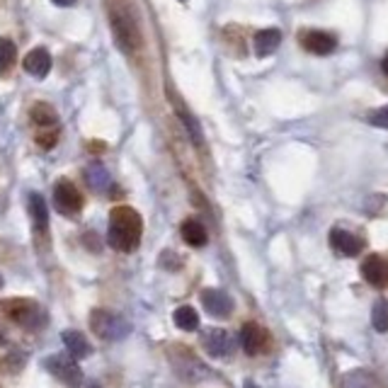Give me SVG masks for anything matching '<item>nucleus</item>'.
Returning <instances> with one entry per match:
<instances>
[{
	"instance_id": "f257e3e1",
	"label": "nucleus",
	"mask_w": 388,
	"mask_h": 388,
	"mask_svg": "<svg viewBox=\"0 0 388 388\" xmlns=\"http://www.w3.org/2000/svg\"><path fill=\"white\" fill-rule=\"evenodd\" d=\"M141 233H144V221H141L139 211L131 206H114L109 214V228H107V240L114 250L122 253H131L139 248Z\"/></svg>"
},
{
	"instance_id": "f03ea898",
	"label": "nucleus",
	"mask_w": 388,
	"mask_h": 388,
	"mask_svg": "<svg viewBox=\"0 0 388 388\" xmlns=\"http://www.w3.org/2000/svg\"><path fill=\"white\" fill-rule=\"evenodd\" d=\"M109 27H112V37L117 42L119 51L127 54V56H134L141 49V44H144V37H141L134 13L124 3L109 5Z\"/></svg>"
},
{
	"instance_id": "7ed1b4c3",
	"label": "nucleus",
	"mask_w": 388,
	"mask_h": 388,
	"mask_svg": "<svg viewBox=\"0 0 388 388\" xmlns=\"http://www.w3.org/2000/svg\"><path fill=\"white\" fill-rule=\"evenodd\" d=\"M90 327L100 340L107 342H117L124 340V337L131 332V325L127 323V318H122L119 313L107 308H95L90 313Z\"/></svg>"
},
{
	"instance_id": "20e7f679",
	"label": "nucleus",
	"mask_w": 388,
	"mask_h": 388,
	"mask_svg": "<svg viewBox=\"0 0 388 388\" xmlns=\"http://www.w3.org/2000/svg\"><path fill=\"white\" fill-rule=\"evenodd\" d=\"M44 367L54 379H58L63 386L68 388H78L83 384V371L78 367V359L70 357V354H51V357L44 359Z\"/></svg>"
},
{
	"instance_id": "39448f33",
	"label": "nucleus",
	"mask_w": 388,
	"mask_h": 388,
	"mask_svg": "<svg viewBox=\"0 0 388 388\" xmlns=\"http://www.w3.org/2000/svg\"><path fill=\"white\" fill-rule=\"evenodd\" d=\"M54 204H56V209L61 211V214L73 216L83 209V194L78 192V187H75L73 182L58 180L56 187H54Z\"/></svg>"
},
{
	"instance_id": "423d86ee",
	"label": "nucleus",
	"mask_w": 388,
	"mask_h": 388,
	"mask_svg": "<svg viewBox=\"0 0 388 388\" xmlns=\"http://www.w3.org/2000/svg\"><path fill=\"white\" fill-rule=\"evenodd\" d=\"M3 313L8 315L10 320H15L18 325L30 327L39 318V306L35 301H27V299H10V301L3 303Z\"/></svg>"
},
{
	"instance_id": "0eeeda50",
	"label": "nucleus",
	"mask_w": 388,
	"mask_h": 388,
	"mask_svg": "<svg viewBox=\"0 0 388 388\" xmlns=\"http://www.w3.org/2000/svg\"><path fill=\"white\" fill-rule=\"evenodd\" d=\"M201 303H204L206 313L214 315V318H228L233 313V299L221 289H204Z\"/></svg>"
},
{
	"instance_id": "6e6552de",
	"label": "nucleus",
	"mask_w": 388,
	"mask_h": 388,
	"mask_svg": "<svg viewBox=\"0 0 388 388\" xmlns=\"http://www.w3.org/2000/svg\"><path fill=\"white\" fill-rule=\"evenodd\" d=\"M301 44L306 51L315 54V56H327V54L335 51L337 39L330 32H320V30H308L301 35Z\"/></svg>"
},
{
	"instance_id": "1a4fd4ad",
	"label": "nucleus",
	"mask_w": 388,
	"mask_h": 388,
	"mask_svg": "<svg viewBox=\"0 0 388 388\" xmlns=\"http://www.w3.org/2000/svg\"><path fill=\"white\" fill-rule=\"evenodd\" d=\"M330 245L340 255H345V258H354V255L362 253L364 240L357 238L354 233H349V231H342V228H332L330 231Z\"/></svg>"
},
{
	"instance_id": "9d476101",
	"label": "nucleus",
	"mask_w": 388,
	"mask_h": 388,
	"mask_svg": "<svg viewBox=\"0 0 388 388\" xmlns=\"http://www.w3.org/2000/svg\"><path fill=\"white\" fill-rule=\"evenodd\" d=\"M204 347L211 357H226L233 352V337L223 327H211L204 332Z\"/></svg>"
},
{
	"instance_id": "9b49d317",
	"label": "nucleus",
	"mask_w": 388,
	"mask_h": 388,
	"mask_svg": "<svg viewBox=\"0 0 388 388\" xmlns=\"http://www.w3.org/2000/svg\"><path fill=\"white\" fill-rule=\"evenodd\" d=\"M362 277L374 287H386L388 284V262L379 255H369L362 262Z\"/></svg>"
},
{
	"instance_id": "f8f14e48",
	"label": "nucleus",
	"mask_w": 388,
	"mask_h": 388,
	"mask_svg": "<svg viewBox=\"0 0 388 388\" xmlns=\"http://www.w3.org/2000/svg\"><path fill=\"white\" fill-rule=\"evenodd\" d=\"M51 54L46 51V49H42V46H37V49H32L30 54L25 56V61H22V65H25V70L30 75H35V78H44V75L51 70Z\"/></svg>"
},
{
	"instance_id": "ddd939ff",
	"label": "nucleus",
	"mask_w": 388,
	"mask_h": 388,
	"mask_svg": "<svg viewBox=\"0 0 388 388\" xmlns=\"http://www.w3.org/2000/svg\"><path fill=\"white\" fill-rule=\"evenodd\" d=\"M265 332H262V327H258V323H245L240 327V345H243L245 352L250 354V357H255V354H260L262 349H265Z\"/></svg>"
},
{
	"instance_id": "4468645a",
	"label": "nucleus",
	"mask_w": 388,
	"mask_h": 388,
	"mask_svg": "<svg viewBox=\"0 0 388 388\" xmlns=\"http://www.w3.org/2000/svg\"><path fill=\"white\" fill-rule=\"evenodd\" d=\"M280 44H282V32L275 30V27H267V30H260L258 35H255V54H258L260 58H267L280 49Z\"/></svg>"
},
{
	"instance_id": "2eb2a0df",
	"label": "nucleus",
	"mask_w": 388,
	"mask_h": 388,
	"mask_svg": "<svg viewBox=\"0 0 388 388\" xmlns=\"http://www.w3.org/2000/svg\"><path fill=\"white\" fill-rule=\"evenodd\" d=\"M61 340H63L65 349H68V354H70V357H75V359H83V357H87V354L92 352L87 337L83 335V332H78V330H65L61 335Z\"/></svg>"
},
{
	"instance_id": "dca6fc26",
	"label": "nucleus",
	"mask_w": 388,
	"mask_h": 388,
	"mask_svg": "<svg viewBox=\"0 0 388 388\" xmlns=\"http://www.w3.org/2000/svg\"><path fill=\"white\" fill-rule=\"evenodd\" d=\"M180 233H182L184 243L192 245V248H201V245H206V240H209L204 223L196 221V218H187V221L182 223V228H180Z\"/></svg>"
},
{
	"instance_id": "f3484780",
	"label": "nucleus",
	"mask_w": 388,
	"mask_h": 388,
	"mask_svg": "<svg viewBox=\"0 0 388 388\" xmlns=\"http://www.w3.org/2000/svg\"><path fill=\"white\" fill-rule=\"evenodd\" d=\"M173 107H175V112H177V117L182 119L184 127H187L189 136H192V144L194 146H201V129H199V124H196V119L187 112V109H184V105H182V100H180V97H173Z\"/></svg>"
},
{
	"instance_id": "a211bd4d",
	"label": "nucleus",
	"mask_w": 388,
	"mask_h": 388,
	"mask_svg": "<svg viewBox=\"0 0 388 388\" xmlns=\"http://www.w3.org/2000/svg\"><path fill=\"white\" fill-rule=\"evenodd\" d=\"M30 119L37 124V127H42V129H51L54 124L58 122L54 107H49L46 102H37V105L30 109Z\"/></svg>"
},
{
	"instance_id": "6ab92c4d",
	"label": "nucleus",
	"mask_w": 388,
	"mask_h": 388,
	"mask_svg": "<svg viewBox=\"0 0 388 388\" xmlns=\"http://www.w3.org/2000/svg\"><path fill=\"white\" fill-rule=\"evenodd\" d=\"M30 214H32V221H35V228L37 231H46L49 228V211H46V204L39 194H30Z\"/></svg>"
},
{
	"instance_id": "aec40b11",
	"label": "nucleus",
	"mask_w": 388,
	"mask_h": 388,
	"mask_svg": "<svg viewBox=\"0 0 388 388\" xmlns=\"http://www.w3.org/2000/svg\"><path fill=\"white\" fill-rule=\"evenodd\" d=\"M173 320L180 330H187V332L199 327V313H196L192 306H180V308L173 313Z\"/></svg>"
},
{
	"instance_id": "412c9836",
	"label": "nucleus",
	"mask_w": 388,
	"mask_h": 388,
	"mask_svg": "<svg viewBox=\"0 0 388 388\" xmlns=\"http://www.w3.org/2000/svg\"><path fill=\"white\" fill-rule=\"evenodd\" d=\"M18 63V46L10 39H0V75H8Z\"/></svg>"
},
{
	"instance_id": "4be33fe9",
	"label": "nucleus",
	"mask_w": 388,
	"mask_h": 388,
	"mask_svg": "<svg viewBox=\"0 0 388 388\" xmlns=\"http://www.w3.org/2000/svg\"><path fill=\"white\" fill-rule=\"evenodd\" d=\"M371 325L374 330L386 332L388 330V301L386 299H376L371 306Z\"/></svg>"
},
{
	"instance_id": "5701e85b",
	"label": "nucleus",
	"mask_w": 388,
	"mask_h": 388,
	"mask_svg": "<svg viewBox=\"0 0 388 388\" xmlns=\"http://www.w3.org/2000/svg\"><path fill=\"white\" fill-rule=\"evenodd\" d=\"M345 388H376V379L369 371H349L345 376Z\"/></svg>"
},
{
	"instance_id": "b1692460",
	"label": "nucleus",
	"mask_w": 388,
	"mask_h": 388,
	"mask_svg": "<svg viewBox=\"0 0 388 388\" xmlns=\"http://www.w3.org/2000/svg\"><path fill=\"white\" fill-rule=\"evenodd\" d=\"M369 124L371 127H379V129H388V105L374 109V112L369 114Z\"/></svg>"
},
{
	"instance_id": "393cba45",
	"label": "nucleus",
	"mask_w": 388,
	"mask_h": 388,
	"mask_svg": "<svg viewBox=\"0 0 388 388\" xmlns=\"http://www.w3.org/2000/svg\"><path fill=\"white\" fill-rule=\"evenodd\" d=\"M56 139H58V134L56 131H46V134H37V144L42 146V149H51L54 144H56Z\"/></svg>"
},
{
	"instance_id": "a878e982",
	"label": "nucleus",
	"mask_w": 388,
	"mask_h": 388,
	"mask_svg": "<svg viewBox=\"0 0 388 388\" xmlns=\"http://www.w3.org/2000/svg\"><path fill=\"white\" fill-rule=\"evenodd\" d=\"M54 5H61V8H70V5H75V0H51Z\"/></svg>"
},
{
	"instance_id": "bb28decb",
	"label": "nucleus",
	"mask_w": 388,
	"mask_h": 388,
	"mask_svg": "<svg viewBox=\"0 0 388 388\" xmlns=\"http://www.w3.org/2000/svg\"><path fill=\"white\" fill-rule=\"evenodd\" d=\"M381 68H384V73L388 75V54L384 56V61H381Z\"/></svg>"
},
{
	"instance_id": "cd10ccee",
	"label": "nucleus",
	"mask_w": 388,
	"mask_h": 388,
	"mask_svg": "<svg viewBox=\"0 0 388 388\" xmlns=\"http://www.w3.org/2000/svg\"><path fill=\"white\" fill-rule=\"evenodd\" d=\"M87 388H102L100 384H90V386H87Z\"/></svg>"
},
{
	"instance_id": "c85d7f7f",
	"label": "nucleus",
	"mask_w": 388,
	"mask_h": 388,
	"mask_svg": "<svg viewBox=\"0 0 388 388\" xmlns=\"http://www.w3.org/2000/svg\"><path fill=\"white\" fill-rule=\"evenodd\" d=\"M0 287H3V280H0Z\"/></svg>"
}]
</instances>
